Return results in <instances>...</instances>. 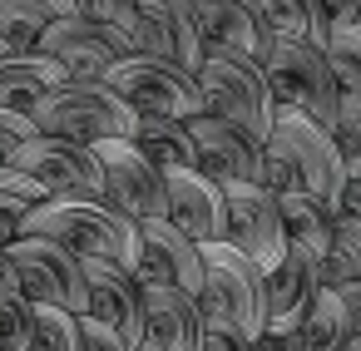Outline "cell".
I'll return each mask as SVG.
<instances>
[{
	"mask_svg": "<svg viewBox=\"0 0 361 351\" xmlns=\"http://www.w3.org/2000/svg\"><path fill=\"white\" fill-rule=\"evenodd\" d=\"M262 154H267V173H262L267 193L302 188V193L322 198L326 208H336V198L346 188V164H341L326 124L307 119L302 109L277 104L272 109V134H267Z\"/></svg>",
	"mask_w": 361,
	"mask_h": 351,
	"instance_id": "1",
	"label": "cell"
},
{
	"mask_svg": "<svg viewBox=\"0 0 361 351\" xmlns=\"http://www.w3.org/2000/svg\"><path fill=\"white\" fill-rule=\"evenodd\" d=\"M25 238H55L80 257H109L134 267L139 262V223L104 198H40L20 213Z\"/></svg>",
	"mask_w": 361,
	"mask_h": 351,
	"instance_id": "2",
	"label": "cell"
},
{
	"mask_svg": "<svg viewBox=\"0 0 361 351\" xmlns=\"http://www.w3.org/2000/svg\"><path fill=\"white\" fill-rule=\"evenodd\" d=\"M134 109L104 85V80H65L50 90L40 104H30L35 134L50 139H75V144H99V139H129L134 134Z\"/></svg>",
	"mask_w": 361,
	"mask_h": 351,
	"instance_id": "3",
	"label": "cell"
},
{
	"mask_svg": "<svg viewBox=\"0 0 361 351\" xmlns=\"http://www.w3.org/2000/svg\"><path fill=\"white\" fill-rule=\"evenodd\" d=\"M203 321H223L243 331L247 341L267 326V287L262 267L238 252L233 242H203V292H198Z\"/></svg>",
	"mask_w": 361,
	"mask_h": 351,
	"instance_id": "4",
	"label": "cell"
},
{
	"mask_svg": "<svg viewBox=\"0 0 361 351\" xmlns=\"http://www.w3.org/2000/svg\"><path fill=\"white\" fill-rule=\"evenodd\" d=\"M198 80V94H203V109L228 119L233 129H243L247 139L267 144L272 134V90L262 80V65H247V60H223V55H203V65L193 70Z\"/></svg>",
	"mask_w": 361,
	"mask_h": 351,
	"instance_id": "5",
	"label": "cell"
},
{
	"mask_svg": "<svg viewBox=\"0 0 361 351\" xmlns=\"http://www.w3.org/2000/svg\"><path fill=\"white\" fill-rule=\"evenodd\" d=\"M262 80H267V90H272L277 104L302 109L307 119H317V124L331 129L341 85H336V75L326 65L322 45H312V40H272V50L262 60Z\"/></svg>",
	"mask_w": 361,
	"mask_h": 351,
	"instance_id": "6",
	"label": "cell"
},
{
	"mask_svg": "<svg viewBox=\"0 0 361 351\" xmlns=\"http://www.w3.org/2000/svg\"><path fill=\"white\" fill-rule=\"evenodd\" d=\"M6 262L16 272V287L30 307L50 302V307H65V312H85L90 307V287H85V257L70 252L65 242L55 238H16L6 247Z\"/></svg>",
	"mask_w": 361,
	"mask_h": 351,
	"instance_id": "7",
	"label": "cell"
},
{
	"mask_svg": "<svg viewBox=\"0 0 361 351\" xmlns=\"http://www.w3.org/2000/svg\"><path fill=\"white\" fill-rule=\"evenodd\" d=\"M104 85L134 109V114H159V119H193L203 109L198 80L183 65L169 60H149V55H129L114 60L104 70Z\"/></svg>",
	"mask_w": 361,
	"mask_h": 351,
	"instance_id": "8",
	"label": "cell"
},
{
	"mask_svg": "<svg viewBox=\"0 0 361 351\" xmlns=\"http://www.w3.org/2000/svg\"><path fill=\"white\" fill-rule=\"evenodd\" d=\"M11 168L30 173L45 188V198H104V168L94 144L35 134L11 154Z\"/></svg>",
	"mask_w": 361,
	"mask_h": 351,
	"instance_id": "9",
	"label": "cell"
},
{
	"mask_svg": "<svg viewBox=\"0 0 361 351\" xmlns=\"http://www.w3.org/2000/svg\"><path fill=\"white\" fill-rule=\"evenodd\" d=\"M223 188V242H233L238 252H247L262 272H272L287 257V238H282V213L277 198L262 183H218Z\"/></svg>",
	"mask_w": 361,
	"mask_h": 351,
	"instance_id": "10",
	"label": "cell"
},
{
	"mask_svg": "<svg viewBox=\"0 0 361 351\" xmlns=\"http://www.w3.org/2000/svg\"><path fill=\"white\" fill-rule=\"evenodd\" d=\"M104 168V203L139 218H164V168L144 159L129 139H99L94 144Z\"/></svg>",
	"mask_w": 361,
	"mask_h": 351,
	"instance_id": "11",
	"label": "cell"
},
{
	"mask_svg": "<svg viewBox=\"0 0 361 351\" xmlns=\"http://www.w3.org/2000/svg\"><path fill=\"white\" fill-rule=\"evenodd\" d=\"M85 287H90L85 316L109 326L129 351L144 346V282H139V272L124 262H109V257H85Z\"/></svg>",
	"mask_w": 361,
	"mask_h": 351,
	"instance_id": "12",
	"label": "cell"
},
{
	"mask_svg": "<svg viewBox=\"0 0 361 351\" xmlns=\"http://www.w3.org/2000/svg\"><path fill=\"white\" fill-rule=\"evenodd\" d=\"M198 149V173H208L213 183H262L267 173V154L257 139H247L243 129H233L228 119L198 109L193 119H183Z\"/></svg>",
	"mask_w": 361,
	"mask_h": 351,
	"instance_id": "13",
	"label": "cell"
},
{
	"mask_svg": "<svg viewBox=\"0 0 361 351\" xmlns=\"http://www.w3.org/2000/svg\"><path fill=\"white\" fill-rule=\"evenodd\" d=\"M134 272L144 282H169L188 297L203 292V247L183 238L169 218H139V262Z\"/></svg>",
	"mask_w": 361,
	"mask_h": 351,
	"instance_id": "14",
	"label": "cell"
},
{
	"mask_svg": "<svg viewBox=\"0 0 361 351\" xmlns=\"http://www.w3.org/2000/svg\"><path fill=\"white\" fill-rule=\"evenodd\" d=\"M139 6V40L149 60H169L183 70L203 65V30L193 0H134Z\"/></svg>",
	"mask_w": 361,
	"mask_h": 351,
	"instance_id": "15",
	"label": "cell"
},
{
	"mask_svg": "<svg viewBox=\"0 0 361 351\" xmlns=\"http://www.w3.org/2000/svg\"><path fill=\"white\" fill-rule=\"evenodd\" d=\"M164 218L198 247L223 242V188L198 168H164Z\"/></svg>",
	"mask_w": 361,
	"mask_h": 351,
	"instance_id": "16",
	"label": "cell"
},
{
	"mask_svg": "<svg viewBox=\"0 0 361 351\" xmlns=\"http://www.w3.org/2000/svg\"><path fill=\"white\" fill-rule=\"evenodd\" d=\"M193 11H198V30H203V55L247 60V65L267 60L272 35L262 30L247 0H193Z\"/></svg>",
	"mask_w": 361,
	"mask_h": 351,
	"instance_id": "17",
	"label": "cell"
},
{
	"mask_svg": "<svg viewBox=\"0 0 361 351\" xmlns=\"http://www.w3.org/2000/svg\"><path fill=\"white\" fill-rule=\"evenodd\" d=\"M35 55L55 60L65 70V80H104V70L114 65V50L104 45L99 25L85 16H60L35 35Z\"/></svg>",
	"mask_w": 361,
	"mask_h": 351,
	"instance_id": "18",
	"label": "cell"
},
{
	"mask_svg": "<svg viewBox=\"0 0 361 351\" xmlns=\"http://www.w3.org/2000/svg\"><path fill=\"white\" fill-rule=\"evenodd\" d=\"M144 341L159 351H198V341H203L198 297H188L169 282H144Z\"/></svg>",
	"mask_w": 361,
	"mask_h": 351,
	"instance_id": "19",
	"label": "cell"
},
{
	"mask_svg": "<svg viewBox=\"0 0 361 351\" xmlns=\"http://www.w3.org/2000/svg\"><path fill=\"white\" fill-rule=\"evenodd\" d=\"M272 198H277V213H282V238H287V247H292L297 257H307L312 272H322V257H326L331 233H336L331 208H326L322 198L302 193V188H282V193H272ZM317 282H322V277H317Z\"/></svg>",
	"mask_w": 361,
	"mask_h": 351,
	"instance_id": "20",
	"label": "cell"
},
{
	"mask_svg": "<svg viewBox=\"0 0 361 351\" xmlns=\"http://www.w3.org/2000/svg\"><path fill=\"white\" fill-rule=\"evenodd\" d=\"M262 287H267V326H297L307 316V307H312L322 282H317L312 262L287 247V257L272 272H262Z\"/></svg>",
	"mask_w": 361,
	"mask_h": 351,
	"instance_id": "21",
	"label": "cell"
},
{
	"mask_svg": "<svg viewBox=\"0 0 361 351\" xmlns=\"http://www.w3.org/2000/svg\"><path fill=\"white\" fill-rule=\"evenodd\" d=\"M60 85H65V70L45 55H6L0 60V109L30 114V104H40Z\"/></svg>",
	"mask_w": 361,
	"mask_h": 351,
	"instance_id": "22",
	"label": "cell"
},
{
	"mask_svg": "<svg viewBox=\"0 0 361 351\" xmlns=\"http://www.w3.org/2000/svg\"><path fill=\"white\" fill-rule=\"evenodd\" d=\"M129 144L154 159L159 168H198V149H193V134L183 119H159V114H139L134 119V134Z\"/></svg>",
	"mask_w": 361,
	"mask_h": 351,
	"instance_id": "23",
	"label": "cell"
},
{
	"mask_svg": "<svg viewBox=\"0 0 361 351\" xmlns=\"http://www.w3.org/2000/svg\"><path fill=\"white\" fill-rule=\"evenodd\" d=\"M247 6L257 11L262 30L272 40H312V45H326L331 25L322 16L317 0H247Z\"/></svg>",
	"mask_w": 361,
	"mask_h": 351,
	"instance_id": "24",
	"label": "cell"
},
{
	"mask_svg": "<svg viewBox=\"0 0 361 351\" xmlns=\"http://www.w3.org/2000/svg\"><path fill=\"white\" fill-rule=\"evenodd\" d=\"M60 16H75V0H0V35L11 40V55H35V35Z\"/></svg>",
	"mask_w": 361,
	"mask_h": 351,
	"instance_id": "25",
	"label": "cell"
},
{
	"mask_svg": "<svg viewBox=\"0 0 361 351\" xmlns=\"http://www.w3.org/2000/svg\"><path fill=\"white\" fill-rule=\"evenodd\" d=\"M297 341H302V351H346L351 321H346V307H341L336 287H317L307 316L297 321Z\"/></svg>",
	"mask_w": 361,
	"mask_h": 351,
	"instance_id": "26",
	"label": "cell"
},
{
	"mask_svg": "<svg viewBox=\"0 0 361 351\" xmlns=\"http://www.w3.org/2000/svg\"><path fill=\"white\" fill-rule=\"evenodd\" d=\"M80 316H85V312H65V307L40 302V307H35L30 351H80Z\"/></svg>",
	"mask_w": 361,
	"mask_h": 351,
	"instance_id": "27",
	"label": "cell"
},
{
	"mask_svg": "<svg viewBox=\"0 0 361 351\" xmlns=\"http://www.w3.org/2000/svg\"><path fill=\"white\" fill-rule=\"evenodd\" d=\"M326 65L346 94H361V25H331L326 35Z\"/></svg>",
	"mask_w": 361,
	"mask_h": 351,
	"instance_id": "28",
	"label": "cell"
},
{
	"mask_svg": "<svg viewBox=\"0 0 361 351\" xmlns=\"http://www.w3.org/2000/svg\"><path fill=\"white\" fill-rule=\"evenodd\" d=\"M331 144L346 164V178H361V94L341 90L336 114H331Z\"/></svg>",
	"mask_w": 361,
	"mask_h": 351,
	"instance_id": "29",
	"label": "cell"
},
{
	"mask_svg": "<svg viewBox=\"0 0 361 351\" xmlns=\"http://www.w3.org/2000/svg\"><path fill=\"white\" fill-rule=\"evenodd\" d=\"M322 287H341V282H361V242L346 233H331V247L322 257Z\"/></svg>",
	"mask_w": 361,
	"mask_h": 351,
	"instance_id": "30",
	"label": "cell"
},
{
	"mask_svg": "<svg viewBox=\"0 0 361 351\" xmlns=\"http://www.w3.org/2000/svg\"><path fill=\"white\" fill-rule=\"evenodd\" d=\"M30 331H35V307L25 297L0 302V351H30Z\"/></svg>",
	"mask_w": 361,
	"mask_h": 351,
	"instance_id": "31",
	"label": "cell"
},
{
	"mask_svg": "<svg viewBox=\"0 0 361 351\" xmlns=\"http://www.w3.org/2000/svg\"><path fill=\"white\" fill-rule=\"evenodd\" d=\"M40 198H45V188H40L30 173L0 164V213H25V208H35Z\"/></svg>",
	"mask_w": 361,
	"mask_h": 351,
	"instance_id": "32",
	"label": "cell"
},
{
	"mask_svg": "<svg viewBox=\"0 0 361 351\" xmlns=\"http://www.w3.org/2000/svg\"><path fill=\"white\" fill-rule=\"evenodd\" d=\"M75 16L94 20V25H134L139 6L134 0H75Z\"/></svg>",
	"mask_w": 361,
	"mask_h": 351,
	"instance_id": "33",
	"label": "cell"
},
{
	"mask_svg": "<svg viewBox=\"0 0 361 351\" xmlns=\"http://www.w3.org/2000/svg\"><path fill=\"white\" fill-rule=\"evenodd\" d=\"M331 223H336V233L361 242V178H346V188H341V198L331 208Z\"/></svg>",
	"mask_w": 361,
	"mask_h": 351,
	"instance_id": "34",
	"label": "cell"
},
{
	"mask_svg": "<svg viewBox=\"0 0 361 351\" xmlns=\"http://www.w3.org/2000/svg\"><path fill=\"white\" fill-rule=\"evenodd\" d=\"M25 139H35L30 114H20V109H0V164H11V154H16Z\"/></svg>",
	"mask_w": 361,
	"mask_h": 351,
	"instance_id": "35",
	"label": "cell"
},
{
	"mask_svg": "<svg viewBox=\"0 0 361 351\" xmlns=\"http://www.w3.org/2000/svg\"><path fill=\"white\" fill-rule=\"evenodd\" d=\"M198 351H252V341H247L243 331L223 326V321H203V341H198Z\"/></svg>",
	"mask_w": 361,
	"mask_h": 351,
	"instance_id": "36",
	"label": "cell"
},
{
	"mask_svg": "<svg viewBox=\"0 0 361 351\" xmlns=\"http://www.w3.org/2000/svg\"><path fill=\"white\" fill-rule=\"evenodd\" d=\"M80 351H129L109 326H99L94 316H80Z\"/></svg>",
	"mask_w": 361,
	"mask_h": 351,
	"instance_id": "37",
	"label": "cell"
},
{
	"mask_svg": "<svg viewBox=\"0 0 361 351\" xmlns=\"http://www.w3.org/2000/svg\"><path fill=\"white\" fill-rule=\"evenodd\" d=\"M252 351H302L297 326H262V331L252 336Z\"/></svg>",
	"mask_w": 361,
	"mask_h": 351,
	"instance_id": "38",
	"label": "cell"
},
{
	"mask_svg": "<svg viewBox=\"0 0 361 351\" xmlns=\"http://www.w3.org/2000/svg\"><path fill=\"white\" fill-rule=\"evenodd\" d=\"M326 25H361V0H317Z\"/></svg>",
	"mask_w": 361,
	"mask_h": 351,
	"instance_id": "39",
	"label": "cell"
},
{
	"mask_svg": "<svg viewBox=\"0 0 361 351\" xmlns=\"http://www.w3.org/2000/svg\"><path fill=\"white\" fill-rule=\"evenodd\" d=\"M341 307H346V321H351V336H361V282H341L336 287Z\"/></svg>",
	"mask_w": 361,
	"mask_h": 351,
	"instance_id": "40",
	"label": "cell"
},
{
	"mask_svg": "<svg viewBox=\"0 0 361 351\" xmlns=\"http://www.w3.org/2000/svg\"><path fill=\"white\" fill-rule=\"evenodd\" d=\"M20 238V213H0V252Z\"/></svg>",
	"mask_w": 361,
	"mask_h": 351,
	"instance_id": "41",
	"label": "cell"
},
{
	"mask_svg": "<svg viewBox=\"0 0 361 351\" xmlns=\"http://www.w3.org/2000/svg\"><path fill=\"white\" fill-rule=\"evenodd\" d=\"M11 297H20V287H16V272H11L6 252H0V302H11Z\"/></svg>",
	"mask_w": 361,
	"mask_h": 351,
	"instance_id": "42",
	"label": "cell"
},
{
	"mask_svg": "<svg viewBox=\"0 0 361 351\" xmlns=\"http://www.w3.org/2000/svg\"><path fill=\"white\" fill-rule=\"evenodd\" d=\"M6 55H11V40H6V35H0V60H6Z\"/></svg>",
	"mask_w": 361,
	"mask_h": 351,
	"instance_id": "43",
	"label": "cell"
},
{
	"mask_svg": "<svg viewBox=\"0 0 361 351\" xmlns=\"http://www.w3.org/2000/svg\"><path fill=\"white\" fill-rule=\"evenodd\" d=\"M346 351H361V336H351V341H346Z\"/></svg>",
	"mask_w": 361,
	"mask_h": 351,
	"instance_id": "44",
	"label": "cell"
},
{
	"mask_svg": "<svg viewBox=\"0 0 361 351\" xmlns=\"http://www.w3.org/2000/svg\"><path fill=\"white\" fill-rule=\"evenodd\" d=\"M134 351H159V346H149V341H144V346H134Z\"/></svg>",
	"mask_w": 361,
	"mask_h": 351,
	"instance_id": "45",
	"label": "cell"
}]
</instances>
